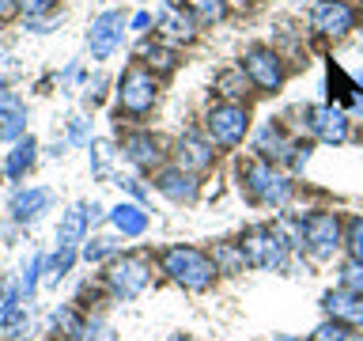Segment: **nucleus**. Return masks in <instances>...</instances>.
Masks as SVG:
<instances>
[{
    "label": "nucleus",
    "mask_w": 363,
    "mask_h": 341,
    "mask_svg": "<svg viewBox=\"0 0 363 341\" xmlns=\"http://www.w3.org/2000/svg\"><path fill=\"white\" fill-rule=\"evenodd\" d=\"M311 23L318 34H329V38H340L356 27V11H352L345 0H318L311 11Z\"/></svg>",
    "instance_id": "obj_8"
},
{
    "label": "nucleus",
    "mask_w": 363,
    "mask_h": 341,
    "mask_svg": "<svg viewBox=\"0 0 363 341\" xmlns=\"http://www.w3.org/2000/svg\"><path fill=\"white\" fill-rule=\"evenodd\" d=\"M352 341H363V334H352Z\"/></svg>",
    "instance_id": "obj_42"
},
{
    "label": "nucleus",
    "mask_w": 363,
    "mask_h": 341,
    "mask_svg": "<svg viewBox=\"0 0 363 341\" xmlns=\"http://www.w3.org/2000/svg\"><path fill=\"white\" fill-rule=\"evenodd\" d=\"M147 281H152V261L144 254H121L106 269V284L118 300H136L147 288Z\"/></svg>",
    "instance_id": "obj_4"
},
{
    "label": "nucleus",
    "mask_w": 363,
    "mask_h": 341,
    "mask_svg": "<svg viewBox=\"0 0 363 341\" xmlns=\"http://www.w3.org/2000/svg\"><path fill=\"white\" fill-rule=\"evenodd\" d=\"M72 141H76V144H84V141H87V129H84V121H72Z\"/></svg>",
    "instance_id": "obj_37"
},
{
    "label": "nucleus",
    "mask_w": 363,
    "mask_h": 341,
    "mask_svg": "<svg viewBox=\"0 0 363 341\" xmlns=\"http://www.w3.org/2000/svg\"><path fill=\"white\" fill-rule=\"evenodd\" d=\"M345 247L352 261H363V216H352L348 220V235H345Z\"/></svg>",
    "instance_id": "obj_28"
},
{
    "label": "nucleus",
    "mask_w": 363,
    "mask_h": 341,
    "mask_svg": "<svg viewBox=\"0 0 363 341\" xmlns=\"http://www.w3.org/2000/svg\"><path fill=\"white\" fill-rule=\"evenodd\" d=\"M16 303H23V292H19V284L16 281H0V315L11 311Z\"/></svg>",
    "instance_id": "obj_34"
},
{
    "label": "nucleus",
    "mask_w": 363,
    "mask_h": 341,
    "mask_svg": "<svg viewBox=\"0 0 363 341\" xmlns=\"http://www.w3.org/2000/svg\"><path fill=\"white\" fill-rule=\"evenodd\" d=\"M238 178H242V190L261 205H284L291 197V182L280 175L269 159H246L238 167Z\"/></svg>",
    "instance_id": "obj_2"
},
{
    "label": "nucleus",
    "mask_w": 363,
    "mask_h": 341,
    "mask_svg": "<svg viewBox=\"0 0 363 341\" xmlns=\"http://www.w3.org/2000/svg\"><path fill=\"white\" fill-rule=\"evenodd\" d=\"M212 159H216L212 144H204L197 133H186V136L178 141V167L189 170V175H197V170H208Z\"/></svg>",
    "instance_id": "obj_15"
},
{
    "label": "nucleus",
    "mask_w": 363,
    "mask_h": 341,
    "mask_svg": "<svg viewBox=\"0 0 363 341\" xmlns=\"http://www.w3.org/2000/svg\"><path fill=\"white\" fill-rule=\"evenodd\" d=\"M79 341H118L110 323H102V318H87L84 330H79Z\"/></svg>",
    "instance_id": "obj_27"
},
{
    "label": "nucleus",
    "mask_w": 363,
    "mask_h": 341,
    "mask_svg": "<svg viewBox=\"0 0 363 341\" xmlns=\"http://www.w3.org/2000/svg\"><path fill=\"white\" fill-rule=\"evenodd\" d=\"M42 266H45L42 258H30V261H27V269H23V281H19L23 300H27V296H34V288H38V273H42Z\"/></svg>",
    "instance_id": "obj_33"
},
{
    "label": "nucleus",
    "mask_w": 363,
    "mask_h": 341,
    "mask_svg": "<svg viewBox=\"0 0 363 341\" xmlns=\"http://www.w3.org/2000/svg\"><path fill=\"white\" fill-rule=\"evenodd\" d=\"M257 152H261V159H291L295 144H291V136L284 133L277 121H265L261 133H257Z\"/></svg>",
    "instance_id": "obj_16"
},
{
    "label": "nucleus",
    "mask_w": 363,
    "mask_h": 341,
    "mask_svg": "<svg viewBox=\"0 0 363 341\" xmlns=\"http://www.w3.org/2000/svg\"><path fill=\"white\" fill-rule=\"evenodd\" d=\"M311 341H352V334H348V326L345 323H337V318H329V323H322L314 330V337Z\"/></svg>",
    "instance_id": "obj_30"
},
{
    "label": "nucleus",
    "mask_w": 363,
    "mask_h": 341,
    "mask_svg": "<svg viewBox=\"0 0 363 341\" xmlns=\"http://www.w3.org/2000/svg\"><path fill=\"white\" fill-rule=\"evenodd\" d=\"M155 27L167 42H193L197 34V19H193L189 8H178V4H163L155 16Z\"/></svg>",
    "instance_id": "obj_11"
},
{
    "label": "nucleus",
    "mask_w": 363,
    "mask_h": 341,
    "mask_svg": "<svg viewBox=\"0 0 363 341\" xmlns=\"http://www.w3.org/2000/svg\"><path fill=\"white\" fill-rule=\"evenodd\" d=\"M155 190L167 193L170 201H193L197 197V178H193L189 170L174 167V170H163V175L155 178Z\"/></svg>",
    "instance_id": "obj_18"
},
{
    "label": "nucleus",
    "mask_w": 363,
    "mask_h": 341,
    "mask_svg": "<svg viewBox=\"0 0 363 341\" xmlns=\"http://www.w3.org/2000/svg\"><path fill=\"white\" fill-rule=\"evenodd\" d=\"M110 220L121 235H144L147 232V212L140 209V205H129V201H121L118 209L110 212Z\"/></svg>",
    "instance_id": "obj_22"
},
{
    "label": "nucleus",
    "mask_w": 363,
    "mask_h": 341,
    "mask_svg": "<svg viewBox=\"0 0 363 341\" xmlns=\"http://www.w3.org/2000/svg\"><path fill=\"white\" fill-rule=\"evenodd\" d=\"M189 11H193V19H197V23L212 27V23H220V19H223L227 4H223V0H189Z\"/></svg>",
    "instance_id": "obj_24"
},
{
    "label": "nucleus",
    "mask_w": 363,
    "mask_h": 341,
    "mask_svg": "<svg viewBox=\"0 0 363 341\" xmlns=\"http://www.w3.org/2000/svg\"><path fill=\"white\" fill-rule=\"evenodd\" d=\"M204 125H208V136L216 144L235 148V144H242V136L250 129V114H246V107H238V102H223V107L208 110Z\"/></svg>",
    "instance_id": "obj_5"
},
{
    "label": "nucleus",
    "mask_w": 363,
    "mask_h": 341,
    "mask_svg": "<svg viewBox=\"0 0 363 341\" xmlns=\"http://www.w3.org/2000/svg\"><path fill=\"white\" fill-rule=\"evenodd\" d=\"M16 8L27 11V19H38V16H45V11L53 8V0H16Z\"/></svg>",
    "instance_id": "obj_35"
},
{
    "label": "nucleus",
    "mask_w": 363,
    "mask_h": 341,
    "mask_svg": "<svg viewBox=\"0 0 363 341\" xmlns=\"http://www.w3.org/2000/svg\"><path fill=\"white\" fill-rule=\"evenodd\" d=\"M91 216H87V205H72L65 216H61V227H57V247H79L84 243V232H87Z\"/></svg>",
    "instance_id": "obj_20"
},
{
    "label": "nucleus",
    "mask_w": 363,
    "mask_h": 341,
    "mask_svg": "<svg viewBox=\"0 0 363 341\" xmlns=\"http://www.w3.org/2000/svg\"><path fill=\"white\" fill-rule=\"evenodd\" d=\"M147 23H152V16H147V11H140V16H136V19H133V27H136V31H144V27H147Z\"/></svg>",
    "instance_id": "obj_39"
},
{
    "label": "nucleus",
    "mask_w": 363,
    "mask_h": 341,
    "mask_svg": "<svg viewBox=\"0 0 363 341\" xmlns=\"http://www.w3.org/2000/svg\"><path fill=\"white\" fill-rule=\"evenodd\" d=\"M140 61H147L152 68H159V72H170V68H174V53H170L167 45H159V42H144L140 45Z\"/></svg>",
    "instance_id": "obj_25"
},
{
    "label": "nucleus",
    "mask_w": 363,
    "mask_h": 341,
    "mask_svg": "<svg viewBox=\"0 0 363 341\" xmlns=\"http://www.w3.org/2000/svg\"><path fill=\"white\" fill-rule=\"evenodd\" d=\"M170 341H193V337H182V334H178V337H170Z\"/></svg>",
    "instance_id": "obj_41"
},
{
    "label": "nucleus",
    "mask_w": 363,
    "mask_h": 341,
    "mask_svg": "<svg viewBox=\"0 0 363 341\" xmlns=\"http://www.w3.org/2000/svg\"><path fill=\"white\" fill-rule=\"evenodd\" d=\"M246 87H250V76H246V68H242V65H238V68H227V72L216 76V91H220L227 102L242 99V95H246Z\"/></svg>",
    "instance_id": "obj_23"
},
{
    "label": "nucleus",
    "mask_w": 363,
    "mask_h": 341,
    "mask_svg": "<svg viewBox=\"0 0 363 341\" xmlns=\"http://www.w3.org/2000/svg\"><path fill=\"white\" fill-rule=\"evenodd\" d=\"M159 266H163V273L170 281L182 284V288H189V292L212 288L216 273H220L216 258H208L197 247H167L163 254H159Z\"/></svg>",
    "instance_id": "obj_1"
},
{
    "label": "nucleus",
    "mask_w": 363,
    "mask_h": 341,
    "mask_svg": "<svg viewBox=\"0 0 363 341\" xmlns=\"http://www.w3.org/2000/svg\"><path fill=\"white\" fill-rule=\"evenodd\" d=\"M340 288L363 296V261H348V266H340Z\"/></svg>",
    "instance_id": "obj_31"
},
{
    "label": "nucleus",
    "mask_w": 363,
    "mask_h": 341,
    "mask_svg": "<svg viewBox=\"0 0 363 341\" xmlns=\"http://www.w3.org/2000/svg\"><path fill=\"white\" fill-rule=\"evenodd\" d=\"M34 159H38V141H34V136H19V144L11 148L8 159H4V175L8 178H23L34 167Z\"/></svg>",
    "instance_id": "obj_21"
},
{
    "label": "nucleus",
    "mask_w": 363,
    "mask_h": 341,
    "mask_svg": "<svg viewBox=\"0 0 363 341\" xmlns=\"http://www.w3.org/2000/svg\"><path fill=\"white\" fill-rule=\"evenodd\" d=\"M246 76H250V84H257L261 91H277L284 84V65L269 45H254V50L246 53Z\"/></svg>",
    "instance_id": "obj_9"
},
{
    "label": "nucleus",
    "mask_w": 363,
    "mask_h": 341,
    "mask_svg": "<svg viewBox=\"0 0 363 341\" xmlns=\"http://www.w3.org/2000/svg\"><path fill=\"white\" fill-rule=\"evenodd\" d=\"M121 152H125V159H129L133 167H140V170H152L159 163V144L147 133H129L121 141Z\"/></svg>",
    "instance_id": "obj_17"
},
{
    "label": "nucleus",
    "mask_w": 363,
    "mask_h": 341,
    "mask_svg": "<svg viewBox=\"0 0 363 341\" xmlns=\"http://www.w3.org/2000/svg\"><path fill=\"white\" fill-rule=\"evenodd\" d=\"M322 307L329 318L345 326H363V296L359 292H348V288H337V292H325L322 296Z\"/></svg>",
    "instance_id": "obj_13"
},
{
    "label": "nucleus",
    "mask_w": 363,
    "mask_h": 341,
    "mask_svg": "<svg viewBox=\"0 0 363 341\" xmlns=\"http://www.w3.org/2000/svg\"><path fill=\"white\" fill-rule=\"evenodd\" d=\"M288 239H284L280 227H254V232H246V239L238 243L242 250L246 266H257V269H277L284 266V254H288Z\"/></svg>",
    "instance_id": "obj_3"
},
{
    "label": "nucleus",
    "mask_w": 363,
    "mask_h": 341,
    "mask_svg": "<svg viewBox=\"0 0 363 341\" xmlns=\"http://www.w3.org/2000/svg\"><path fill=\"white\" fill-rule=\"evenodd\" d=\"M155 76L147 72V68H129V72L121 76V87H118V107L125 114H144L152 110L155 102Z\"/></svg>",
    "instance_id": "obj_7"
},
{
    "label": "nucleus",
    "mask_w": 363,
    "mask_h": 341,
    "mask_svg": "<svg viewBox=\"0 0 363 341\" xmlns=\"http://www.w3.org/2000/svg\"><path fill=\"white\" fill-rule=\"evenodd\" d=\"M272 341H299V337H291V334H280V337H272Z\"/></svg>",
    "instance_id": "obj_40"
},
{
    "label": "nucleus",
    "mask_w": 363,
    "mask_h": 341,
    "mask_svg": "<svg viewBox=\"0 0 363 341\" xmlns=\"http://www.w3.org/2000/svg\"><path fill=\"white\" fill-rule=\"evenodd\" d=\"M53 326H57V330H65V334H68V337H76V341H79V330H84V323L76 318L72 307H61V311L53 315Z\"/></svg>",
    "instance_id": "obj_32"
},
{
    "label": "nucleus",
    "mask_w": 363,
    "mask_h": 341,
    "mask_svg": "<svg viewBox=\"0 0 363 341\" xmlns=\"http://www.w3.org/2000/svg\"><path fill=\"white\" fill-rule=\"evenodd\" d=\"M16 11V0H0V19H8Z\"/></svg>",
    "instance_id": "obj_38"
},
{
    "label": "nucleus",
    "mask_w": 363,
    "mask_h": 341,
    "mask_svg": "<svg viewBox=\"0 0 363 341\" xmlns=\"http://www.w3.org/2000/svg\"><path fill=\"white\" fill-rule=\"evenodd\" d=\"M118 247H121L118 239H106V235H99V239H91V243L84 247V258H87V261H102V258H110Z\"/></svg>",
    "instance_id": "obj_29"
},
{
    "label": "nucleus",
    "mask_w": 363,
    "mask_h": 341,
    "mask_svg": "<svg viewBox=\"0 0 363 341\" xmlns=\"http://www.w3.org/2000/svg\"><path fill=\"white\" fill-rule=\"evenodd\" d=\"M23 129H27V114H23V102L8 91H0V141H19Z\"/></svg>",
    "instance_id": "obj_19"
},
{
    "label": "nucleus",
    "mask_w": 363,
    "mask_h": 341,
    "mask_svg": "<svg viewBox=\"0 0 363 341\" xmlns=\"http://www.w3.org/2000/svg\"><path fill=\"white\" fill-rule=\"evenodd\" d=\"M118 186H121V190H129L136 201H144V197H147V193H144V186H140V178H118Z\"/></svg>",
    "instance_id": "obj_36"
},
{
    "label": "nucleus",
    "mask_w": 363,
    "mask_h": 341,
    "mask_svg": "<svg viewBox=\"0 0 363 341\" xmlns=\"http://www.w3.org/2000/svg\"><path fill=\"white\" fill-rule=\"evenodd\" d=\"M303 247L314 258H333V250L340 247V220L337 212H314L303 220Z\"/></svg>",
    "instance_id": "obj_6"
},
{
    "label": "nucleus",
    "mask_w": 363,
    "mask_h": 341,
    "mask_svg": "<svg viewBox=\"0 0 363 341\" xmlns=\"http://www.w3.org/2000/svg\"><path fill=\"white\" fill-rule=\"evenodd\" d=\"M121 34H125V16L121 11H102V16L91 23V34H87L91 53H95L99 61H106V57L121 45Z\"/></svg>",
    "instance_id": "obj_10"
},
{
    "label": "nucleus",
    "mask_w": 363,
    "mask_h": 341,
    "mask_svg": "<svg viewBox=\"0 0 363 341\" xmlns=\"http://www.w3.org/2000/svg\"><path fill=\"white\" fill-rule=\"evenodd\" d=\"M306 125L314 136H322L325 144H340L348 136V118L337 107H311L306 110Z\"/></svg>",
    "instance_id": "obj_12"
},
{
    "label": "nucleus",
    "mask_w": 363,
    "mask_h": 341,
    "mask_svg": "<svg viewBox=\"0 0 363 341\" xmlns=\"http://www.w3.org/2000/svg\"><path fill=\"white\" fill-rule=\"evenodd\" d=\"M50 201H53V193L50 190H42V186H34V190H19L16 197L8 201V212L16 216L19 224H30V220H38V216L50 209Z\"/></svg>",
    "instance_id": "obj_14"
},
{
    "label": "nucleus",
    "mask_w": 363,
    "mask_h": 341,
    "mask_svg": "<svg viewBox=\"0 0 363 341\" xmlns=\"http://www.w3.org/2000/svg\"><path fill=\"white\" fill-rule=\"evenodd\" d=\"M72 261H76V250H72V247H57V254H53V258L42 266L45 273H50V284H57V281H61L65 273L72 269Z\"/></svg>",
    "instance_id": "obj_26"
}]
</instances>
